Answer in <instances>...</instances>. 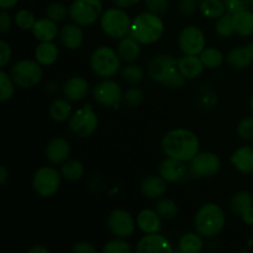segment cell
I'll return each instance as SVG.
<instances>
[{"label": "cell", "mask_w": 253, "mask_h": 253, "mask_svg": "<svg viewBox=\"0 0 253 253\" xmlns=\"http://www.w3.org/2000/svg\"><path fill=\"white\" fill-rule=\"evenodd\" d=\"M161 147L167 157L189 162L200 151L199 137L188 128H173L161 141Z\"/></svg>", "instance_id": "obj_1"}, {"label": "cell", "mask_w": 253, "mask_h": 253, "mask_svg": "<svg viewBox=\"0 0 253 253\" xmlns=\"http://www.w3.org/2000/svg\"><path fill=\"white\" fill-rule=\"evenodd\" d=\"M147 74L152 81L170 89H179L185 84V78L178 68V59L162 53L152 57L147 64Z\"/></svg>", "instance_id": "obj_2"}, {"label": "cell", "mask_w": 253, "mask_h": 253, "mask_svg": "<svg viewBox=\"0 0 253 253\" xmlns=\"http://www.w3.org/2000/svg\"><path fill=\"white\" fill-rule=\"evenodd\" d=\"M226 224V216L221 207L214 203L204 204L194 216V226L199 235L212 239L221 234Z\"/></svg>", "instance_id": "obj_3"}, {"label": "cell", "mask_w": 253, "mask_h": 253, "mask_svg": "<svg viewBox=\"0 0 253 253\" xmlns=\"http://www.w3.org/2000/svg\"><path fill=\"white\" fill-rule=\"evenodd\" d=\"M165 32V24L160 15L151 11L141 12L132 20L130 35L141 44H151L157 42Z\"/></svg>", "instance_id": "obj_4"}, {"label": "cell", "mask_w": 253, "mask_h": 253, "mask_svg": "<svg viewBox=\"0 0 253 253\" xmlns=\"http://www.w3.org/2000/svg\"><path fill=\"white\" fill-rule=\"evenodd\" d=\"M130 16L125 9L121 7H110L105 10L100 17V26L104 34L114 40H121L128 36L131 31Z\"/></svg>", "instance_id": "obj_5"}, {"label": "cell", "mask_w": 253, "mask_h": 253, "mask_svg": "<svg viewBox=\"0 0 253 253\" xmlns=\"http://www.w3.org/2000/svg\"><path fill=\"white\" fill-rule=\"evenodd\" d=\"M90 67L91 71L100 78H113L120 71L121 58L118 51H114L109 46H101L91 53Z\"/></svg>", "instance_id": "obj_6"}, {"label": "cell", "mask_w": 253, "mask_h": 253, "mask_svg": "<svg viewBox=\"0 0 253 253\" xmlns=\"http://www.w3.org/2000/svg\"><path fill=\"white\" fill-rule=\"evenodd\" d=\"M9 74L20 88H34L42 79V66L37 61L21 59L11 67Z\"/></svg>", "instance_id": "obj_7"}, {"label": "cell", "mask_w": 253, "mask_h": 253, "mask_svg": "<svg viewBox=\"0 0 253 253\" xmlns=\"http://www.w3.org/2000/svg\"><path fill=\"white\" fill-rule=\"evenodd\" d=\"M103 15L101 0H74L69 6V17L79 26H91Z\"/></svg>", "instance_id": "obj_8"}, {"label": "cell", "mask_w": 253, "mask_h": 253, "mask_svg": "<svg viewBox=\"0 0 253 253\" xmlns=\"http://www.w3.org/2000/svg\"><path fill=\"white\" fill-rule=\"evenodd\" d=\"M98 116H96L93 106L90 104H85L83 108L72 114V116L69 118L68 128L74 136L84 138L93 135L98 128Z\"/></svg>", "instance_id": "obj_9"}, {"label": "cell", "mask_w": 253, "mask_h": 253, "mask_svg": "<svg viewBox=\"0 0 253 253\" xmlns=\"http://www.w3.org/2000/svg\"><path fill=\"white\" fill-rule=\"evenodd\" d=\"M62 174L53 167L39 168L32 177V188L42 198H49L58 192L61 187Z\"/></svg>", "instance_id": "obj_10"}, {"label": "cell", "mask_w": 253, "mask_h": 253, "mask_svg": "<svg viewBox=\"0 0 253 253\" xmlns=\"http://www.w3.org/2000/svg\"><path fill=\"white\" fill-rule=\"evenodd\" d=\"M221 168V161L214 152L197 153L189 161V172L195 178H210L217 174Z\"/></svg>", "instance_id": "obj_11"}, {"label": "cell", "mask_w": 253, "mask_h": 253, "mask_svg": "<svg viewBox=\"0 0 253 253\" xmlns=\"http://www.w3.org/2000/svg\"><path fill=\"white\" fill-rule=\"evenodd\" d=\"M178 46L184 54L199 56L207 46L204 32L194 25L184 27L178 36Z\"/></svg>", "instance_id": "obj_12"}, {"label": "cell", "mask_w": 253, "mask_h": 253, "mask_svg": "<svg viewBox=\"0 0 253 253\" xmlns=\"http://www.w3.org/2000/svg\"><path fill=\"white\" fill-rule=\"evenodd\" d=\"M94 100L105 108H118L119 103L123 100L124 93L118 82L111 78L99 82L93 89Z\"/></svg>", "instance_id": "obj_13"}, {"label": "cell", "mask_w": 253, "mask_h": 253, "mask_svg": "<svg viewBox=\"0 0 253 253\" xmlns=\"http://www.w3.org/2000/svg\"><path fill=\"white\" fill-rule=\"evenodd\" d=\"M136 221L132 215L124 209H115L109 214L108 229L115 237L127 239L132 236L136 229Z\"/></svg>", "instance_id": "obj_14"}, {"label": "cell", "mask_w": 253, "mask_h": 253, "mask_svg": "<svg viewBox=\"0 0 253 253\" xmlns=\"http://www.w3.org/2000/svg\"><path fill=\"white\" fill-rule=\"evenodd\" d=\"M136 251L140 253H172V244L160 232L146 234L138 241Z\"/></svg>", "instance_id": "obj_15"}, {"label": "cell", "mask_w": 253, "mask_h": 253, "mask_svg": "<svg viewBox=\"0 0 253 253\" xmlns=\"http://www.w3.org/2000/svg\"><path fill=\"white\" fill-rule=\"evenodd\" d=\"M158 174L167 183L179 182L187 174V166L183 161L167 157L161 162L158 167Z\"/></svg>", "instance_id": "obj_16"}, {"label": "cell", "mask_w": 253, "mask_h": 253, "mask_svg": "<svg viewBox=\"0 0 253 253\" xmlns=\"http://www.w3.org/2000/svg\"><path fill=\"white\" fill-rule=\"evenodd\" d=\"M62 90H63L64 98L67 100L77 103V101L83 100L88 95L89 83L83 77H71V78L64 82Z\"/></svg>", "instance_id": "obj_17"}, {"label": "cell", "mask_w": 253, "mask_h": 253, "mask_svg": "<svg viewBox=\"0 0 253 253\" xmlns=\"http://www.w3.org/2000/svg\"><path fill=\"white\" fill-rule=\"evenodd\" d=\"M71 155V145L63 137H54L47 143L46 158L53 165H62Z\"/></svg>", "instance_id": "obj_18"}, {"label": "cell", "mask_w": 253, "mask_h": 253, "mask_svg": "<svg viewBox=\"0 0 253 253\" xmlns=\"http://www.w3.org/2000/svg\"><path fill=\"white\" fill-rule=\"evenodd\" d=\"M59 40H61L62 46L67 49H78L81 48L84 41L83 30L76 22L73 24H67L59 31Z\"/></svg>", "instance_id": "obj_19"}, {"label": "cell", "mask_w": 253, "mask_h": 253, "mask_svg": "<svg viewBox=\"0 0 253 253\" xmlns=\"http://www.w3.org/2000/svg\"><path fill=\"white\" fill-rule=\"evenodd\" d=\"M230 162L242 174H253V147L241 146L232 153Z\"/></svg>", "instance_id": "obj_20"}, {"label": "cell", "mask_w": 253, "mask_h": 253, "mask_svg": "<svg viewBox=\"0 0 253 253\" xmlns=\"http://www.w3.org/2000/svg\"><path fill=\"white\" fill-rule=\"evenodd\" d=\"M141 193L148 199H160L167 192V182L161 175H148L141 182Z\"/></svg>", "instance_id": "obj_21"}, {"label": "cell", "mask_w": 253, "mask_h": 253, "mask_svg": "<svg viewBox=\"0 0 253 253\" xmlns=\"http://www.w3.org/2000/svg\"><path fill=\"white\" fill-rule=\"evenodd\" d=\"M162 217L155 209H143L138 212L136 224L143 234H156L162 229Z\"/></svg>", "instance_id": "obj_22"}, {"label": "cell", "mask_w": 253, "mask_h": 253, "mask_svg": "<svg viewBox=\"0 0 253 253\" xmlns=\"http://www.w3.org/2000/svg\"><path fill=\"white\" fill-rule=\"evenodd\" d=\"M230 66L235 69H246L253 63V43L244 47H235L226 57Z\"/></svg>", "instance_id": "obj_23"}, {"label": "cell", "mask_w": 253, "mask_h": 253, "mask_svg": "<svg viewBox=\"0 0 253 253\" xmlns=\"http://www.w3.org/2000/svg\"><path fill=\"white\" fill-rule=\"evenodd\" d=\"M178 68L180 73L187 79H197L204 72L205 66L203 64L199 56H193V54H184L178 59Z\"/></svg>", "instance_id": "obj_24"}, {"label": "cell", "mask_w": 253, "mask_h": 253, "mask_svg": "<svg viewBox=\"0 0 253 253\" xmlns=\"http://www.w3.org/2000/svg\"><path fill=\"white\" fill-rule=\"evenodd\" d=\"M31 31L35 39L39 40L40 42L53 41L59 34L57 22L52 21L48 17H42V19L36 20Z\"/></svg>", "instance_id": "obj_25"}, {"label": "cell", "mask_w": 253, "mask_h": 253, "mask_svg": "<svg viewBox=\"0 0 253 253\" xmlns=\"http://www.w3.org/2000/svg\"><path fill=\"white\" fill-rule=\"evenodd\" d=\"M140 44V42L136 39H133L131 35L121 39L118 46V53L119 56H120L121 61L127 62V63H132L136 59H138L141 53Z\"/></svg>", "instance_id": "obj_26"}, {"label": "cell", "mask_w": 253, "mask_h": 253, "mask_svg": "<svg viewBox=\"0 0 253 253\" xmlns=\"http://www.w3.org/2000/svg\"><path fill=\"white\" fill-rule=\"evenodd\" d=\"M232 22H234L235 34L244 37L253 35V11L250 9L232 14Z\"/></svg>", "instance_id": "obj_27"}, {"label": "cell", "mask_w": 253, "mask_h": 253, "mask_svg": "<svg viewBox=\"0 0 253 253\" xmlns=\"http://www.w3.org/2000/svg\"><path fill=\"white\" fill-rule=\"evenodd\" d=\"M58 47L52 41L40 42V44L35 49V59L41 66L44 67L52 66L57 61V58H58Z\"/></svg>", "instance_id": "obj_28"}, {"label": "cell", "mask_w": 253, "mask_h": 253, "mask_svg": "<svg viewBox=\"0 0 253 253\" xmlns=\"http://www.w3.org/2000/svg\"><path fill=\"white\" fill-rule=\"evenodd\" d=\"M49 116L56 123H64L72 116V106L67 99H56L49 105Z\"/></svg>", "instance_id": "obj_29"}, {"label": "cell", "mask_w": 253, "mask_h": 253, "mask_svg": "<svg viewBox=\"0 0 253 253\" xmlns=\"http://www.w3.org/2000/svg\"><path fill=\"white\" fill-rule=\"evenodd\" d=\"M203 246L202 235L194 232L184 234L178 242V250L182 253H199L203 251Z\"/></svg>", "instance_id": "obj_30"}, {"label": "cell", "mask_w": 253, "mask_h": 253, "mask_svg": "<svg viewBox=\"0 0 253 253\" xmlns=\"http://www.w3.org/2000/svg\"><path fill=\"white\" fill-rule=\"evenodd\" d=\"M199 10L207 19H219L226 11L224 0H200Z\"/></svg>", "instance_id": "obj_31"}, {"label": "cell", "mask_w": 253, "mask_h": 253, "mask_svg": "<svg viewBox=\"0 0 253 253\" xmlns=\"http://www.w3.org/2000/svg\"><path fill=\"white\" fill-rule=\"evenodd\" d=\"M251 205H253V197L247 190H239L230 200V209L237 216H241L242 212Z\"/></svg>", "instance_id": "obj_32"}, {"label": "cell", "mask_w": 253, "mask_h": 253, "mask_svg": "<svg viewBox=\"0 0 253 253\" xmlns=\"http://www.w3.org/2000/svg\"><path fill=\"white\" fill-rule=\"evenodd\" d=\"M62 177L69 182H77L81 179L84 174V167L82 162L77 160H67L66 162L62 163L61 167Z\"/></svg>", "instance_id": "obj_33"}, {"label": "cell", "mask_w": 253, "mask_h": 253, "mask_svg": "<svg viewBox=\"0 0 253 253\" xmlns=\"http://www.w3.org/2000/svg\"><path fill=\"white\" fill-rule=\"evenodd\" d=\"M203 64L208 69H216L224 63V54L215 47H205L204 51L199 54Z\"/></svg>", "instance_id": "obj_34"}, {"label": "cell", "mask_w": 253, "mask_h": 253, "mask_svg": "<svg viewBox=\"0 0 253 253\" xmlns=\"http://www.w3.org/2000/svg\"><path fill=\"white\" fill-rule=\"evenodd\" d=\"M155 210L158 212L163 220H173L178 216V205L174 200L172 199H161L156 203Z\"/></svg>", "instance_id": "obj_35"}, {"label": "cell", "mask_w": 253, "mask_h": 253, "mask_svg": "<svg viewBox=\"0 0 253 253\" xmlns=\"http://www.w3.org/2000/svg\"><path fill=\"white\" fill-rule=\"evenodd\" d=\"M14 81L11 79L10 74H7L4 69L0 71V100L4 101L10 100L15 93Z\"/></svg>", "instance_id": "obj_36"}, {"label": "cell", "mask_w": 253, "mask_h": 253, "mask_svg": "<svg viewBox=\"0 0 253 253\" xmlns=\"http://www.w3.org/2000/svg\"><path fill=\"white\" fill-rule=\"evenodd\" d=\"M215 31L220 37H231L235 34L234 22H232V14H225L219 17L215 25Z\"/></svg>", "instance_id": "obj_37"}, {"label": "cell", "mask_w": 253, "mask_h": 253, "mask_svg": "<svg viewBox=\"0 0 253 253\" xmlns=\"http://www.w3.org/2000/svg\"><path fill=\"white\" fill-rule=\"evenodd\" d=\"M46 17L54 22H62L69 15V9L62 2H51L46 7Z\"/></svg>", "instance_id": "obj_38"}, {"label": "cell", "mask_w": 253, "mask_h": 253, "mask_svg": "<svg viewBox=\"0 0 253 253\" xmlns=\"http://www.w3.org/2000/svg\"><path fill=\"white\" fill-rule=\"evenodd\" d=\"M121 77H123L124 81L128 84H138L145 77V73H143L142 68L136 64H130V66H126L125 68L121 71Z\"/></svg>", "instance_id": "obj_39"}, {"label": "cell", "mask_w": 253, "mask_h": 253, "mask_svg": "<svg viewBox=\"0 0 253 253\" xmlns=\"http://www.w3.org/2000/svg\"><path fill=\"white\" fill-rule=\"evenodd\" d=\"M14 20L16 26L19 27V29L25 30V31H27V30H32L35 22H36V17H35V15L32 14L30 10H26V9L19 10V11L15 14Z\"/></svg>", "instance_id": "obj_40"}, {"label": "cell", "mask_w": 253, "mask_h": 253, "mask_svg": "<svg viewBox=\"0 0 253 253\" xmlns=\"http://www.w3.org/2000/svg\"><path fill=\"white\" fill-rule=\"evenodd\" d=\"M104 253H131L132 247L130 246L128 242L125 241V239L115 237L114 240H110L103 247Z\"/></svg>", "instance_id": "obj_41"}, {"label": "cell", "mask_w": 253, "mask_h": 253, "mask_svg": "<svg viewBox=\"0 0 253 253\" xmlns=\"http://www.w3.org/2000/svg\"><path fill=\"white\" fill-rule=\"evenodd\" d=\"M143 99H145V94H143L142 89L137 88V86H132V88H128L127 90L124 93L123 101L126 106L136 108V106L142 104Z\"/></svg>", "instance_id": "obj_42"}, {"label": "cell", "mask_w": 253, "mask_h": 253, "mask_svg": "<svg viewBox=\"0 0 253 253\" xmlns=\"http://www.w3.org/2000/svg\"><path fill=\"white\" fill-rule=\"evenodd\" d=\"M237 136L244 141L253 140V116L242 119L237 125Z\"/></svg>", "instance_id": "obj_43"}, {"label": "cell", "mask_w": 253, "mask_h": 253, "mask_svg": "<svg viewBox=\"0 0 253 253\" xmlns=\"http://www.w3.org/2000/svg\"><path fill=\"white\" fill-rule=\"evenodd\" d=\"M147 11L153 12L156 15H163L168 10L169 2L168 0H143Z\"/></svg>", "instance_id": "obj_44"}, {"label": "cell", "mask_w": 253, "mask_h": 253, "mask_svg": "<svg viewBox=\"0 0 253 253\" xmlns=\"http://www.w3.org/2000/svg\"><path fill=\"white\" fill-rule=\"evenodd\" d=\"M225 5H226V10L230 14H235L241 10L250 9L252 4V0H224Z\"/></svg>", "instance_id": "obj_45"}, {"label": "cell", "mask_w": 253, "mask_h": 253, "mask_svg": "<svg viewBox=\"0 0 253 253\" xmlns=\"http://www.w3.org/2000/svg\"><path fill=\"white\" fill-rule=\"evenodd\" d=\"M11 47H10V44L5 40H2L0 42V67L1 68H5L9 64L10 59H11Z\"/></svg>", "instance_id": "obj_46"}, {"label": "cell", "mask_w": 253, "mask_h": 253, "mask_svg": "<svg viewBox=\"0 0 253 253\" xmlns=\"http://www.w3.org/2000/svg\"><path fill=\"white\" fill-rule=\"evenodd\" d=\"M179 12L184 16L194 14L198 9V0H180L179 2Z\"/></svg>", "instance_id": "obj_47"}, {"label": "cell", "mask_w": 253, "mask_h": 253, "mask_svg": "<svg viewBox=\"0 0 253 253\" xmlns=\"http://www.w3.org/2000/svg\"><path fill=\"white\" fill-rule=\"evenodd\" d=\"M72 251L74 253H95L96 249L90 244V242L86 241H81L74 244Z\"/></svg>", "instance_id": "obj_48"}, {"label": "cell", "mask_w": 253, "mask_h": 253, "mask_svg": "<svg viewBox=\"0 0 253 253\" xmlns=\"http://www.w3.org/2000/svg\"><path fill=\"white\" fill-rule=\"evenodd\" d=\"M11 25L12 20L11 17H10V15L7 14L6 10H1V12H0V31H1L2 34L10 31V30H11Z\"/></svg>", "instance_id": "obj_49"}, {"label": "cell", "mask_w": 253, "mask_h": 253, "mask_svg": "<svg viewBox=\"0 0 253 253\" xmlns=\"http://www.w3.org/2000/svg\"><path fill=\"white\" fill-rule=\"evenodd\" d=\"M113 1L116 6L121 7V9H130L142 0H113Z\"/></svg>", "instance_id": "obj_50"}, {"label": "cell", "mask_w": 253, "mask_h": 253, "mask_svg": "<svg viewBox=\"0 0 253 253\" xmlns=\"http://www.w3.org/2000/svg\"><path fill=\"white\" fill-rule=\"evenodd\" d=\"M240 217H241L242 221H244L245 224H247L249 226H253V205L247 208V209L242 212Z\"/></svg>", "instance_id": "obj_51"}, {"label": "cell", "mask_w": 253, "mask_h": 253, "mask_svg": "<svg viewBox=\"0 0 253 253\" xmlns=\"http://www.w3.org/2000/svg\"><path fill=\"white\" fill-rule=\"evenodd\" d=\"M20 0H0V7H1V10H10Z\"/></svg>", "instance_id": "obj_52"}, {"label": "cell", "mask_w": 253, "mask_h": 253, "mask_svg": "<svg viewBox=\"0 0 253 253\" xmlns=\"http://www.w3.org/2000/svg\"><path fill=\"white\" fill-rule=\"evenodd\" d=\"M7 179H9V173H7L6 167L2 165L1 167H0V185H2V187H4V185L6 184Z\"/></svg>", "instance_id": "obj_53"}, {"label": "cell", "mask_w": 253, "mask_h": 253, "mask_svg": "<svg viewBox=\"0 0 253 253\" xmlns=\"http://www.w3.org/2000/svg\"><path fill=\"white\" fill-rule=\"evenodd\" d=\"M29 253H48V249L46 247H42V246H34L27 251Z\"/></svg>", "instance_id": "obj_54"}, {"label": "cell", "mask_w": 253, "mask_h": 253, "mask_svg": "<svg viewBox=\"0 0 253 253\" xmlns=\"http://www.w3.org/2000/svg\"><path fill=\"white\" fill-rule=\"evenodd\" d=\"M250 108H251V110H252V113H253V93H252V95H251V99H250Z\"/></svg>", "instance_id": "obj_55"}, {"label": "cell", "mask_w": 253, "mask_h": 253, "mask_svg": "<svg viewBox=\"0 0 253 253\" xmlns=\"http://www.w3.org/2000/svg\"><path fill=\"white\" fill-rule=\"evenodd\" d=\"M252 4H253V0H252Z\"/></svg>", "instance_id": "obj_56"}]
</instances>
